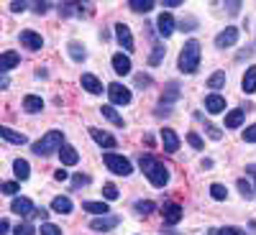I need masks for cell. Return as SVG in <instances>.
I'll list each match as a JSON object with an SVG mask.
<instances>
[{
	"mask_svg": "<svg viewBox=\"0 0 256 235\" xmlns=\"http://www.w3.org/2000/svg\"><path fill=\"white\" fill-rule=\"evenodd\" d=\"M102 197L108 200V202L118 200V187H116V184H105V187H102Z\"/></svg>",
	"mask_w": 256,
	"mask_h": 235,
	"instance_id": "obj_35",
	"label": "cell"
},
{
	"mask_svg": "<svg viewBox=\"0 0 256 235\" xmlns=\"http://www.w3.org/2000/svg\"><path fill=\"white\" fill-rule=\"evenodd\" d=\"M162 143H164V151H169V154L180 151V136L172 131V128H164L162 131Z\"/></svg>",
	"mask_w": 256,
	"mask_h": 235,
	"instance_id": "obj_14",
	"label": "cell"
},
{
	"mask_svg": "<svg viewBox=\"0 0 256 235\" xmlns=\"http://www.w3.org/2000/svg\"><path fill=\"white\" fill-rule=\"evenodd\" d=\"M241 90H244L246 95H254V92H256V64H251V67L246 69V74H244V79H241Z\"/></svg>",
	"mask_w": 256,
	"mask_h": 235,
	"instance_id": "obj_17",
	"label": "cell"
},
{
	"mask_svg": "<svg viewBox=\"0 0 256 235\" xmlns=\"http://www.w3.org/2000/svg\"><path fill=\"white\" fill-rule=\"evenodd\" d=\"M210 235H246L241 228H220V230H216V228H212L210 230Z\"/></svg>",
	"mask_w": 256,
	"mask_h": 235,
	"instance_id": "obj_36",
	"label": "cell"
},
{
	"mask_svg": "<svg viewBox=\"0 0 256 235\" xmlns=\"http://www.w3.org/2000/svg\"><path fill=\"white\" fill-rule=\"evenodd\" d=\"M84 184H90V177H88V174H77V177L72 179V187H74V189H80V187H84Z\"/></svg>",
	"mask_w": 256,
	"mask_h": 235,
	"instance_id": "obj_42",
	"label": "cell"
},
{
	"mask_svg": "<svg viewBox=\"0 0 256 235\" xmlns=\"http://www.w3.org/2000/svg\"><path fill=\"white\" fill-rule=\"evenodd\" d=\"M70 56L74 61H84V59H88V51H84L82 44H77V41H70Z\"/></svg>",
	"mask_w": 256,
	"mask_h": 235,
	"instance_id": "obj_29",
	"label": "cell"
},
{
	"mask_svg": "<svg viewBox=\"0 0 256 235\" xmlns=\"http://www.w3.org/2000/svg\"><path fill=\"white\" fill-rule=\"evenodd\" d=\"M205 110H208L210 115L223 113V110H226V97H223V95H218V92L208 95V97H205Z\"/></svg>",
	"mask_w": 256,
	"mask_h": 235,
	"instance_id": "obj_11",
	"label": "cell"
},
{
	"mask_svg": "<svg viewBox=\"0 0 256 235\" xmlns=\"http://www.w3.org/2000/svg\"><path fill=\"white\" fill-rule=\"evenodd\" d=\"M118 225H120V218H116V215H102V218H95L90 223V228L98 230V233H108V230H113Z\"/></svg>",
	"mask_w": 256,
	"mask_h": 235,
	"instance_id": "obj_8",
	"label": "cell"
},
{
	"mask_svg": "<svg viewBox=\"0 0 256 235\" xmlns=\"http://www.w3.org/2000/svg\"><path fill=\"white\" fill-rule=\"evenodd\" d=\"M100 113H102L105 118H108L113 125H118V128H123V125H126V123H123V118L116 113V108H113V105H102V108H100Z\"/></svg>",
	"mask_w": 256,
	"mask_h": 235,
	"instance_id": "obj_27",
	"label": "cell"
},
{
	"mask_svg": "<svg viewBox=\"0 0 256 235\" xmlns=\"http://www.w3.org/2000/svg\"><path fill=\"white\" fill-rule=\"evenodd\" d=\"M52 210L59 212V215H70L72 212V200L70 197H54L52 200Z\"/></svg>",
	"mask_w": 256,
	"mask_h": 235,
	"instance_id": "obj_25",
	"label": "cell"
},
{
	"mask_svg": "<svg viewBox=\"0 0 256 235\" xmlns=\"http://www.w3.org/2000/svg\"><path fill=\"white\" fill-rule=\"evenodd\" d=\"M246 174H254V177H256V164H248V166H246Z\"/></svg>",
	"mask_w": 256,
	"mask_h": 235,
	"instance_id": "obj_54",
	"label": "cell"
},
{
	"mask_svg": "<svg viewBox=\"0 0 256 235\" xmlns=\"http://www.w3.org/2000/svg\"><path fill=\"white\" fill-rule=\"evenodd\" d=\"M10 212H16V215H20V218H31L34 212H36V207H34V202L26 200V197H13Z\"/></svg>",
	"mask_w": 256,
	"mask_h": 235,
	"instance_id": "obj_7",
	"label": "cell"
},
{
	"mask_svg": "<svg viewBox=\"0 0 256 235\" xmlns=\"http://www.w3.org/2000/svg\"><path fill=\"white\" fill-rule=\"evenodd\" d=\"M24 110L26 113H41L44 110V100H41L38 95H26L24 97Z\"/></svg>",
	"mask_w": 256,
	"mask_h": 235,
	"instance_id": "obj_23",
	"label": "cell"
},
{
	"mask_svg": "<svg viewBox=\"0 0 256 235\" xmlns=\"http://www.w3.org/2000/svg\"><path fill=\"white\" fill-rule=\"evenodd\" d=\"M34 218H38V220H41V223H44V220H46V218H49V212H46V210H44V207H36V212H34Z\"/></svg>",
	"mask_w": 256,
	"mask_h": 235,
	"instance_id": "obj_46",
	"label": "cell"
},
{
	"mask_svg": "<svg viewBox=\"0 0 256 235\" xmlns=\"http://www.w3.org/2000/svg\"><path fill=\"white\" fill-rule=\"evenodd\" d=\"M238 8H241V3H228V10L230 13H238Z\"/></svg>",
	"mask_w": 256,
	"mask_h": 235,
	"instance_id": "obj_53",
	"label": "cell"
},
{
	"mask_svg": "<svg viewBox=\"0 0 256 235\" xmlns=\"http://www.w3.org/2000/svg\"><path fill=\"white\" fill-rule=\"evenodd\" d=\"M187 141H190L192 148H198V151H202V148H205V143H202V138L198 133H187Z\"/></svg>",
	"mask_w": 256,
	"mask_h": 235,
	"instance_id": "obj_39",
	"label": "cell"
},
{
	"mask_svg": "<svg viewBox=\"0 0 256 235\" xmlns=\"http://www.w3.org/2000/svg\"><path fill=\"white\" fill-rule=\"evenodd\" d=\"M128 8L136 10V13H148V10L154 8V3H152V0H144V3H141V0H131V3H128Z\"/></svg>",
	"mask_w": 256,
	"mask_h": 235,
	"instance_id": "obj_31",
	"label": "cell"
},
{
	"mask_svg": "<svg viewBox=\"0 0 256 235\" xmlns=\"http://www.w3.org/2000/svg\"><path fill=\"white\" fill-rule=\"evenodd\" d=\"M244 118H246V110L244 108H236V110H230L228 115H226V128H238L241 123H244Z\"/></svg>",
	"mask_w": 256,
	"mask_h": 235,
	"instance_id": "obj_24",
	"label": "cell"
},
{
	"mask_svg": "<svg viewBox=\"0 0 256 235\" xmlns=\"http://www.w3.org/2000/svg\"><path fill=\"white\" fill-rule=\"evenodd\" d=\"M8 228H10V225H8V220H0V235H6V233H8Z\"/></svg>",
	"mask_w": 256,
	"mask_h": 235,
	"instance_id": "obj_50",
	"label": "cell"
},
{
	"mask_svg": "<svg viewBox=\"0 0 256 235\" xmlns=\"http://www.w3.org/2000/svg\"><path fill=\"white\" fill-rule=\"evenodd\" d=\"M244 141H246V143H256V123L248 125L246 131H244Z\"/></svg>",
	"mask_w": 256,
	"mask_h": 235,
	"instance_id": "obj_41",
	"label": "cell"
},
{
	"mask_svg": "<svg viewBox=\"0 0 256 235\" xmlns=\"http://www.w3.org/2000/svg\"><path fill=\"white\" fill-rule=\"evenodd\" d=\"M62 146H64V133L49 131L46 136H41V141L34 143V154L36 156H52L54 151H62Z\"/></svg>",
	"mask_w": 256,
	"mask_h": 235,
	"instance_id": "obj_3",
	"label": "cell"
},
{
	"mask_svg": "<svg viewBox=\"0 0 256 235\" xmlns=\"http://www.w3.org/2000/svg\"><path fill=\"white\" fill-rule=\"evenodd\" d=\"M164 5H166V8H177V5H182V0H166Z\"/></svg>",
	"mask_w": 256,
	"mask_h": 235,
	"instance_id": "obj_51",
	"label": "cell"
},
{
	"mask_svg": "<svg viewBox=\"0 0 256 235\" xmlns=\"http://www.w3.org/2000/svg\"><path fill=\"white\" fill-rule=\"evenodd\" d=\"M20 44H24L26 49H31V51H38V49H44V38H41L36 31H20Z\"/></svg>",
	"mask_w": 256,
	"mask_h": 235,
	"instance_id": "obj_10",
	"label": "cell"
},
{
	"mask_svg": "<svg viewBox=\"0 0 256 235\" xmlns=\"http://www.w3.org/2000/svg\"><path fill=\"white\" fill-rule=\"evenodd\" d=\"M16 64H20V56L16 51H3V56H0V72H10Z\"/></svg>",
	"mask_w": 256,
	"mask_h": 235,
	"instance_id": "obj_22",
	"label": "cell"
},
{
	"mask_svg": "<svg viewBox=\"0 0 256 235\" xmlns=\"http://www.w3.org/2000/svg\"><path fill=\"white\" fill-rule=\"evenodd\" d=\"M138 166H141V172L148 177V182H152L154 187H166L169 184V169L164 164H159L154 156H148V154H141L138 159Z\"/></svg>",
	"mask_w": 256,
	"mask_h": 235,
	"instance_id": "obj_1",
	"label": "cell"
},
{
	"mask_svg": "<svg viewBox=\"0 0 256 235\" xmlns=\"http://www.w3.org/2000/svg\"><path fill=\"white\" fill-rule=\"evenodd\" d=\"M13 174H16L18 182H26V179L31 177V166H28V161H26V159H16V161H13Z\"/></svg>",
	"mask_w": 256,
	"mask_h": 235,
	"instance_id": "obj_20",
	"label": "cell"
},
{
	"mask_svg": "<svg viewBox=\"0 0 256 235\" xmlns=\"http://www.w3.org/2000/svg\"><path fill=\"white\" fill-rule=\"evenodd\" d=\"M210 197L218 200V202H223V200L228 197V189H226L223 184H210Z\"/></svg>",
	"mask_w": 256,
	"mask_h": 235,
	"instance_id": "obj_32",
	"label": "cell"
},
{
	"mask_svg": "<svg viewBox=\"0 0 256 235\" xmlns=\"http://www.w3.org/2000/svg\"><path fill=\"white\" fill-rule=\"evenodd\" d=\"M54 179H56V182H67V179H70V174H67V172H62V169H59V172L54 174Z\"/></svg>",
	"mask_w": 256,
	"mask_h": 235,
	"instance_id": "obj_48",
	"label": "cell"
},
{
	"mask_svg": "<svg viewBox=\"0 0 256 235\" xmlns=\"http://www.w3.org/2000/svg\"><path fill=\"white\" fill-rule=\"evenodd\" d=\"M238 28L236 26H228V28H223L218 36H216V46L218 49H230L233 44H236V41H238Z\"/></svg>",
	"mask_w": 256,
	"mask_h": 235,
	"instance_id": "obj_6",
	"label": "cell"
},
{
	"mask_svg": "<svg viewBox=\"0 0 256 235\" xmlns=\"http://www.w3.org/2000/svg\"><path fill=\"white\" fill-rule=\"evenodd\" d=\"M49 3H36V13H46Z\"/></svg>",
	"mask_w": 256,
	"mask_h": 235,
	"instance_id": "obj_52",
	"label": "cell"
},
{
	"mask_svg": "<svg viewBox=\"0 0 256 235\" xmlns=\"http://www.w3.org/2000/svg\"><path fill=\"white\" fill-rule=\"evenodd\" d=\"M238 192H241V195H244L246 200H251V197H254V192H251V184H248L246 179H238Z\"/></svg>",
	"mask_w": 256,
	"mask_h": 235,
	"instance_id": "obj_40",
	"label": "cell"
},
{
	"mask_svg": "<svg viewBox=\"0 0 256 235\" xmlns=\"http://www.w3.org/2000/svg\"><path fill=\"white\" fill-rule=\"evenodd\" d=\"M113 72L126 77V74H131V59H128L126 54H113Z\"/></svg>",
	"mask_w": 256,
	"mask_h": 235,
	"instance_id": "obj_16",
	"label": "cell"
},
{
	"mask_svg": "<svg viewBox=\"0 0 256 235\" xmlns=\"http://www.w3.org/2000/svg\"><path fill=\"white\" fill-rule=\"evenodd\" d=\"M105 92H108V97H110L113 105H128V102H131V90L123 87L120 82L108 84V90H105Z\"/></svg>",
	"mask_w": 256,
	"mask_h": 235,
	"instance_id": "obj_5",
	"label": "cell"
},
{
	"mask_svg": "<svg viewBox=\"0 0 256 235\" xmlns=\"http://www.w3.org/2000/svg\"><path fill=\"white\" fill-rule=\"evenodd\" d=\"M18 189H20V187H18L16 182H6V184H3V195H8V197H13V195H16V192H18Z\"/></svg>",
	"mask_w": 256,
	"mask_h": 235,
	"instance_id": "obj_43",
	"label": "cell"
},
{
	"mask_svg": "<svg viewBox=\"0 0 256 235\" xmlns=\"http://www.w3.org/2000/svg\"><path fill=\"white\" fill-rule=\"evenodd\" d=\"M205 131H208V136H210L212 141H220V138H223V133H220V128H216V125H208Z\"/></svg>",
	"mask_w": 256,
	"mask_h": 235,
	"instance_id": "obj_44",
	"label": "cell"
},
{
	"mask_svg": "<svg viewBox=\"0 0 256 235\" xmlns=\"http://www.w3.org/2000/svg\"><path fill=\"white\" fill-rule=\"evenodd\" d=\"M192 26H195V18H187L180 23V31H192Z\"/></svg>",
	"mask_w": 256,
	"mask_h": 235,
	"instance_id": "obj_45",
	"label": "cell"
},
{
	"mask_svg": "<svg viewBox=\"0 0 256 235\" xmlns=\"http://www.w3.org/2000/svg\"><path fill=\"white\" fill-rule=\"evenodd\" d=\"M177 97H180V84H177V82H172V84L166 87V92H164L162 102H174Z\"/></svg>",
	"mask_w": 256,
	"mask_h": 235,
	"instance_id": "obj_33",
	"label": "cell"
},
{
	"mask_svg": "<svg viewBox=\"0 0 256 235\" xmlns=\"http://www.w3.org/2000/svg\"><path fill=\"white\" fill-rule=\"evenodd\" d=\"M59 159H62L64 166H74V164L80 161V154H77V148H74V146L64 143V146H62V151H59Z\"/></svg>",
	"mask_w": 256,
	"mask_h": 235,
	"instance_id": "obj_18",
	"label": "cell"
},
{
	"mask_svg": "<svg viewBox=\"0 0 256 235\" xmlns=\"http://www.w3.org/2000/svg\"><path fill=\"white\" fill-rule=\"evenodd\" d=\"M82 210L84 212H92V215H98V218H102V215H108V212H110L105 202H84Z\"/></svg>",
	"mask_w": 256,
	"mask_h": 235,
	"instance_id": "obj_26",
	"label": "cell"
},
{
	"mask_svg": "<svg viewBox=\"0 0 256 235\" xmlns=\"http://www.w3.org/2000/svg\"><path fill=\"white\" fill-rule=\"evenodd\" d=\"M116 38H118V44L126 51H134V33H131V28H128L126 23H116Z\"/></svg>",
	"mask_w": 256,
	"mask_h": 235,
	"instance_id": "obj_9",
	"label": "cell"
},
{
	"mask_svg": "<svg viewBox=\"0 0 256 235\" xmlns=\"http://www.w3.org/2000/svg\"><path fill=\"white\" fill-rule=\"evenodd\" d=\"M156 31H159V36H172L174 33V18L169 15V13H162L159 15V20H156Z\"/></svg>",
	"mask_w": 256,
	"mask_h": 235,
	"instance_id": "obj_15",
	"label": "cell"
},
{
	"mask_svg": "<svg viewBox=\"0 0 256 235\" xmlns=\"http://www.w3.org/2000/svg\"><path fill=\"white\" fill-rule=\"evenodd\" d=\"M164 223L166 225H177L182 218H184V212H182V207L180 205H174V202H169V205H164Z\"/></svg>",
	"mask_w": 256,
	"mask_h": 235,
	"instance_id": "obj_12",
	"label": "cell"
},
{
	"mask_svg": "<svg viewBox=\"0 0 256 235\" xmlns=\"http://www.w3.org/2000/svg\"><path fill=\"white\" fill-rule=\"evenodd\" d=\"M223 84H226V72H216L208 79V90H223Z\"/></svg>",
	"mask_w": 256,
	"mask_h": 235,
	"instance_id": "obj_28",
	"label": "cell"
},
{
	"mask_svg": "<svg viewBox=\"0 0 256 235\" xmlns=\"http://www.w3.org/2000/svg\"><path fill=\"white\" fill-rule=\"evenodd\" d=\"M0 136H3L8 143H16V146H24L28 138L24 136V133H18V131H13V128H8V125H3L0 128Z\"/></svg>",
	"mask_w": 256,
	"mask_h": 235,
	"instance_id": "obj_21",
	"label": "cell"
},
{
	"mask_svg": "<svg viewBox=\"0 0 256 235\" xmlns=\"http://www.w3.org/2000/svg\"><path fill=\"white\" fill-rule=\"evenodd\" d=\"M10 10L13 13H24L26 10V3H10Z\"/></svg>",
	"mask_w": 256,
	"mask_h": 235,
	"instance_id": "obj_47",
	"label": "cell"
},
{
	"mask_svg": "<svg viewBox=\"0 0 256 235\" xmlns=\"http://www.w3.org/2000/svg\"><path fill=\"white\" fill-rule=\"evenodd\" d=\"M200 56H202V49H200V41H195V38H190L187 44L182 46V51H180V72L182 74H195L198 69H200Z\"/></svg>",
	"mask_w": 256,
	"mask_h": 235,
	"instance_id": "obj_2",
	"label": "cell"
},
{
	"mask_svg": "<svg viewBox=\"0 0 256 235\" xmlns=\"http://www.w3.org/2000/svg\"><path fill=\"white\" fill-rule=\"evenodd\" d=\"M136 84H152V77H144V74H138V77H136Z\"/></svg>",
	"mask_w": 256,
	"mask_h": 235,
	"instance_id": "obj_49",
	"label": "cell"
},
{
	"mask_svg": "<svg viewBox=\"0 0 256 235\" xmlns=\"http://www.w3.org/2000/svg\"><path fill=\"white\" fill-rule=\"evenodd\" d=\"M102 161H105V166H108L116 177H131V174H134L131 161L123 159L120 154H105V156H102Z\"/></svg>",
	"mask_w": 256,
	"mask_h": 235,
	"instance_id": "obj_4",
	"label": "cell"
},
{
	"mask_svg": "<svg viewBox=\"0 0 256 235\" xmlns=\"http://www.w3.org/2000/svg\"><path fill=\"white\" fill-rule=\"evenodd\" d=\"M164 54H166V49H164V46H154L152 56H148V64H152V67H156V64L164 59Z\"/></svg>",
	"mask_w": 256,
	"mask_h": 235,
	"instance_id": "obj_34",
	"label": "cell"
},
{
	"mask_svg": "<svg viewBox=\"0 0 256 235\" xmlns=\"http://www.w3.org/2000/svg\"><path fill=\"white\" fill-rule=\"evenodd\" d=\"M134 210L138 212V215H152V212L156 210V205H154V202H148V200H138V202L134 205Z\"/></svg>",
	"mask_w": 256,
	"mask_h": 235,
	"instance_id": "obj_30",
	"label": "cell"
},
{
	"mask_svg": "<svg viewBox=\"0 0 256 235\" xmlns=\"http://www.w3.org/2000/svg\"><path fill=\"white\" fill-rule=\"evenodd\" d=\"M13 235H34V225L31 223H20V225H16Z\"/></svg>",
	"mask_w": 256,
	"mask_h": 235,
	"instance_id": "obj_38",
	"label": "cell"
},
{
	"mask_svg": "<svg viewBox=\"0 0 256 235\" xmlns=\"http://www.w3.org/2000/svg\"><path fill=\"white\" fill-rule=\"evenodd\" d=\"M90 136H92V141H95L98 146H102V148H116V146H118V141H116L110 133L100 131V128H90Z\"/></svg>",
	"mask_w": 256,
	"mask_h": 235,
	"instance_id": "obj_13",
	"label": "cell"
},
{
	"mask_svg": "<svg viewBox=\"0 0 256 235\" xmlns=\"http://www.w3.org/2000/svg\"><path fill=\"white\" fill-rule=\"evenodd\" d=\"M82 90H88L90 95H100L102 92V84H100V79L95 77V74H82Z\"/></svg>",
	"mask_w": 256,
	"mask_h": 235,
	"instance_id": "obj_19",
	"label": "cell"
},
{
	"mask_svg": "<svg viewBox=\"0 0 256 235\" xmlns=\"http://www.w3.org/2000/svg\"><path fill=\"white\" fill-rule=\"evenodd\" d=\"M41 235H62V228H56L54 223H41Z\"/></svg>",
	"mask_w": 256,
	"mask_h": 235,
	"instance_id": "obj_37",
	"label": "cell"
}]
</instances>
